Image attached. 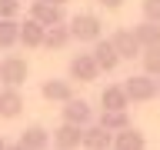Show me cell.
Returning a JSON list of instances; mask_svg holds the SVG:
<instances>
[{
  "label": "cell",
  "mask_w": 160,
  "mask_h": 150,
  "mask_svg": "<svg viewBox=\"0 0 160 150\" xmlns=\"http://www.w3.org/2000/svg\"><path fill=\"white\" fill-rule=\"evenodd\" d=\"M123 90H127L130 103H150V100L160 97V83L150 73H137V77H127L123 80Z\"/></svg>",
  "instance_id": "cell-1"
},
{
  "label": "cell",
  "mask_w": 160,
  "mask_h": 150,
  "mask_svg": "<svg viewBox=\"0 0 160 150\" xmlns=\"http://www.w3.org/2000/svg\"><path fill=\"white\" fill-rule=\"evenodd\" d=\"M67 27H70V37L80 40V43H97L103 37V23H100L97 13H77Z\"/></svg>",
  "instance_id": "cell-2"
},
{
  "label": "cell",
  "mask_w": 160,
  "mask_h": 150,
  "mask_svg": "<svg viewBox=\"0 0 160 150\" xmlns=\"http://www.w3.org/2000/svg\"><path fill=\"white\" fill-rule=\"evenodd\" d=\"M27 73H30L27 60L17 57V53H10V57L0 60V83L3 87H17L20 90V83H27Z\"/></svg>",
  "instance_id": "cell-3"
},
{
  "label": "cell",
  "mask_w": 160,
  "mask_h": 150,
  "mask_svg": "<svg viewBox=\"0 0 160 150\" xmlns=\"http://www.w3.org/2000/svg\"><path fill=\"white\" fill-rule=\"evenodd\" d=\"M100 77V67L93 53H77V57H70V80H80V83H93Z\"/></svg>",
  "instance_id": "cell-4"
},
{
  "label": "cell",
  "mask_w": 160,
  "mask_h": 150,
  "mask_svg": "<svg viewBox=\"0 0 160 150\" xmlns=\"http://www.w3.org/2000/svg\"><path fill=\"white\" fill-rule=\"evenodd\" d=\"M63 123H73V127H87V123H93V110H90V103L80 100V97H70L67 103H63Z\"/></svg>",
  "instance_id": "cell-5"
},
{
  "label": "cell",
  "mask_w": 160,
  "mask_h": 150,
  "mask_svg": "<svg viewBox=\"0 0 160 150\" xmlns=\"http://www.w3.org/2000/svg\"><path fill=\"white\" fill-rule=\"evenodd\" d=\"M110 143H113V133L103 130L100 123H87L83 133H80V147L83 150H110Z\"/></svg>",
  "instance_id": "cell-6"
},
{
  "label": "cell",
  "mask_w": 160,
  "mask_h": 150,
  "mask_svg": "<svg viewBox=\"0 0 160 150\" xmlns=\"http://www.w3.org/2000/svg\"><path fill=\"white\" fill-rule=\"evenodd\" d=\"M110 43H113V50H117L120 60H133V57H140V43L133 40V30H127V27L113 30V33H110Z\"/></svg>",
  "instance_id": "cell-7"
},
{
  "label": "cell",
  "mask_w": 160,
  "mask_h": 150,
  "mask_svg": "<svg viewBox=\"0 0 160 150\" xmlns=\"http://www.w3.org/2000/svg\"><path fill=\"white\" fill-rule=\"evenodd\" d=\"M93 60H97V67H100V73H113V70L120 67V57H117V50H113V43H110V37L103 40L100 37L97 43H93Z\"/></svg>",
  "instance_id": "cell-8"
},
{
  "label": "cell",
  "mask_w": 160,
  "mask_h": 150,
  "mask_svg": "<svg viewBox=\"0 0 160 150\" xmlns=\"http://www.w3.org/2000/svg\"><path fill=\"white\" fill-rule=\"evenodd\" d=\"M30 20H37L40 27H53V23H63V7H53V3L33 0V7H30Z\"/></svg>",
  "instance_id": "cell-9"
},
{
  "label": "cell",
  "mask_w": 160,
  "mask_h": 150,
  "mask_svg": "<svg viewBox=\"0 0 160 150\" xmlns=\"http://www.w3.org/2000/svg\"><path fill=\"white\" fill-rule=\"evenodd\" d=\"M80 133H83V127H73V123H60L57 130H53V147L57 150H80Z\"/></svg>",
  "instance_id": "cell-10"
},
{
  "label": "cell",
  "mask_w": 160,
  "mask_h": 150,
  "mask_svg": "<svg viewBox=\"0 0 160 150\" xmlns=\"http://www.w3.org/2000/svg\"><path fill=\"white\" fill-rule=\"evenodd\" d=\"M40 93H43V100H50V103H67L70 97H73V87H70V80H43L40 83Z\"/></svg>",
  "instance_id": "cell-11"
},
{
  "label": "cell",
  "mask_w": 160,
  "mask_h": 150,
  "mask_svg": "<svg viewBox=\"0 0 160 150\" xmlns=\"http://www.w3.org/2000/svg\"><path fill=\"white\" fill-rule=\"evenodd\" d=\"M20 110H23V93L17 87H3L0 90V117L13 120V117H20Z\"/></svg>",
  "instance_id": "cell-12"
},
{
  "label": "cell",
  "mask_w": 160,
  "mask_h": 150,
  "mask_svg": "<svg viewBox=\"0 0 160 150\" xmlns=\"http://www.w3.org/2000/svg\"><path fill=\"white\" fill-rule=\"evenodd\" d=\"M110 150H147V137L137 127H127V130H120V133H113Z\"/></svg>",
  "instance_id": "cell-13"
},
{
  "label": "cell",
  "mask_w": 160,
  "mask_h": 150,
  "mask_svg": "<svg viewBox=\"0 0 160 150\" xmlns=\"http://www.w3.org/2000/svg\"><path fill=\"white\" fill-rule=\"evenodd\" d=\"M100 103H103V110H127L130 107V97H127V90H123V83H110V87H103Z\"/></svg>",
  "instance_id": "cell-14"
},
{
  "label": "cell",
  "mask_w": 160,
  "mask_h": 150,
  "mask_svg": "<svg viewBox=\"0 0 160 150\" xmlns=\"http://www.w3.org/2000/svg\"><path fill=\"white\" fill-rule=\"evenodd\" d=\"M70 40H73V37H70L67 20H63V23H53V27L43 30V47H47V50H63Z\"/></svg>",
  "instance_id": "cell-15"
},
{
  "label": "cell",
  "mask_w": 160,
  "mask_h": 150,
  "mask_svg": "<svg viewBox=\"0 0 160 150\" xmlns=\"http://www.w3.org/2000/svg\"><path fill=\"white\" fill-rule=\"evenodd\" d=\"M97 123H100L103 130H110V133H120V130L133 127V123H130V113H127V110H103V113L97 117Z\"/></svg>",
  "instance_id": "cell-16"
},
{
  "label": "cell",
  "mask_w": 160,
  "mask_h": 150,
  "mask_svg": "<svg viewBox=\"0 0 160 150\" xmlns=\"http://www.w3.org/2000/svg\"><path fill=\"white\" fill-rule=\"evenodd\" d=\"M17 143H20V147H27V150H47V147H50V133H47L43 127L33 123V127H27L23 133H20Z\"/></svg>",
  "instance_id": "cell-17"
},
{
  "label": "cell",
  "mask_w": 160,
  "mask_h": 150,
  "mask_svg": "<svg viewBox=\"0 0 160 150\" xmlns=\"http://www.w3.org/2000/svg\"><path fill=\"white\" fill-rule=\"evenodd\" d=\"M133 40L140 43V50H143V47H153V43H160V23H153V20H143V23H137V27H133Z\"/></svg>",
  "instance_id": "cell-18"
},
{
  "label": "cell",
  "mask_w": 160,
  "mask_h": 150,
  "mask_svg": "<svg viewBox=\"0 0 160 150\" xmlns=\"http://www.w3.org/2000/svg\"><path fill=\"white\" fill-rule=\"evenodd\" d=\"M43 30L47 27H40L37 20H23V23H20V43H23V47H43Z\"/></svg>",
  "instance_id": "cell-19"
},
{
  "label": "cell",
  "mask_w": 160,
  "mask_h": 150,
  "mask_svg": "<svg viewBox=\"0 0 160 150\" xmlns=\"http://www.w3.org/2000/svg\"><path fill=\"white\" fill-rule=\"evenodd\" d=\"M20 43V23L17 20H0V50H13Z\"/></svg>",
  "instance_id": "cell-20"
},
{
  "label": "cell",
  "mask_w": 160,
  "mask_h": 150,
  "mask_svg": "<svg viewBox=\"0 0 160 150\" xmlns=\"http://www.w3.org/2000/svg\"><path fill=\"white\" fill-rule=\"evenodd\" d=\"M140 63H143V73L157 77V73H160V43H153V47H143V50H140Z\"/></svg>",
  "instance_id": "cell-21"
},
{
  "label": "cell",
  "mask_w": 160,
  "mask_h": 150,
  "mask_svg": "<svg viewBox=\"0 0 160 150\" xmlns=\"http://www.w3.org/2000/svg\"><path fill=\"white\" fill-rule=\"evenodd\" d=\"M20 0H0V20H17Z\"/></svg>",
  "instance_id": "cell-22"
},
{
  "label": "cell",
  "mask_w": 160,
  "mask_h": 150,
  "mask_svg": "<svg viewBox=\"0 0 160 150\" xmlns=\"http://www.w3.org/2000/svg\"><path fill=\"white\" fill-rule=\"evenodd\" d=\"M143 20L160 23V0H143Z\"/></svg>",
  "instance_id": "cell-23"
},
{
  "label": "cell",
  "mask_w": 160,
  "mask_h": 150,
  "mask_svg": "<svg viewBox=\"0 0 160 150\" xmlns=\"http://www.w3.org/2000/svg\"><path fill=\"white\" fill-rule=\"evenodd\" d=\"M100 7H107V10H117V7H123V0H97Z\"/></svg>",
  "instance_id": "cell-24"
},
{
  "label": "cell",
  "mask_w": 160,
  "mask_h": 150,
  "mask_svg": "<svg viewBox=\"0 0 160 150\" xmlns=\"http://www.w3.org/2000/svg\"><path fill=\"white\" fill-rule=\"evenodd\" d=\"M43 3H53V7H63L67 0H43Z\"/></svg>",
  "instance_id": "cell-25"
},
{
  "label": "cell",
  "mask_w": 160,
  "mask_h": 150,
  "mask_svg": "<svg viewBox=\"0 0 160 150\" xmlns=\"http://www.w3.org/2000/svg\"><path fill=\"white\" fill-rule=\"evenodd\" d=\"M7 150H27V147H20V143H7Z\"/></svg>",
  "instance_id": "cell-26"
},
{
  "label": "cell",
  "mask_w": 160,
  "mask_h": 150,
  "mask_svg": "<svg viewBox=\"0 0 160 150\" xmlns=\"http://www.w3.org/2000/svg\"><path fill=\"white\" fill-rule=\"evenodd\" d=\"M0 150H7V140H3V137H0Z\"/></svg>",
  "instance_id": "cell-27"
}]
</instances>
